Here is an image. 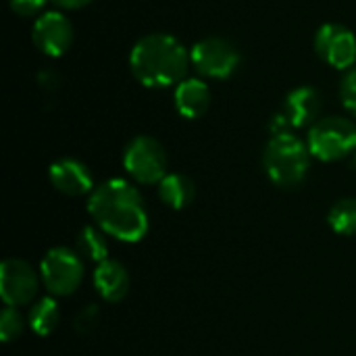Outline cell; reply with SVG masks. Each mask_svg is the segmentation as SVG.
I'll list each match as a JSON object with an SVG mask.
<instances>
[{
	"label": "cell",
	"mask_w": 356,
	"mask_h": 356,
	"mask_svg": "<svg viewBox=\"0 0 356 356\" xmlns=\"http://www.w3.org/2000/svg\"><path fill=\"white\" fill-rule=\"evenodd\" d=\"M25 323H23V317L19 315V311L15 307H4L2 313H0V338L2 342H13L15 338L21 336Z\"/></svg>",
	"instance_id": "d6986e66"
},
{
	"label": "cell",
	"mask_w": 356,
	"mask_h": 356,
	"mask_svg": "<svg viewBox=\"0 0 356 356\" xmlns=\"http://www.w3.org/2000/svg\"><path fill=\"white\" fill-rule=\"evenodd\" d=\"M31 40L46 56H63L71 48L73 25L58 10L42 13L33 23Z\"/></svg>",
	"instance_id": "30bf717a"
},
{
	"label": "cell",
	"mask_w": 356,
	"mask_h": 356,
	"mask_svg": "<svg viewBox=\"0 0 356 356\" xmlns=\"http://www.w3.org/2000/svg\"><path fill=\"white\" fill-rule=\"evenodd\" d=\"M190 54L184 44L169 33H148L129 52L134 77L146 88H169L184 81Z\"/></svg>",
	"instance_id": "7a4b0ae2"
},
{
	"label": "cell",
	"mask_w": 356,
	"mask_h": 356,
	"mask_svg": "<svg viewBox=\"0 0 356 356\" xmlns=\"http://www.w3.org/2000/svg\"><path fill=\"white\" fill-rule=\"evenodd\" d=\"M123 167L140 184H161L167 175V152L159 140L138 136L123 150Z\"/></svg>",
	"instance_id": "8992f818"
},
{
	"label": "cell",
	"mask_w": 356,
	"mask_h": 356,
	"mask_svg": "<svg viewBox=\"0 0 356 356\" xmlns=\"http://www.w3.org/2000/svg\"><path fill=\"white\" fill-rule=\"evenodd\" d=\"M173 102H175V108L181 117L198 119L211 106V88L207 86V81L196 79V77L184 79L175 86Z\"/></svg>",
	"instance_id": "4fadbf2b"
},
{
	"label": "cell",
	"mask_w": 356,
	"mask_h": 356,
	"mask_svg": "<svg viewBox=\"0 0 356 356\" xmlns=\"http://www.w3.org/2000/svg\"><path fill=\"white\" fill-rule=\"evenodd\" d=\"M315 50L334 69H353L356 63L355 33L342 23H325L317 29Z\"/></svg>",
	"instance_id": "ba28073f"
},
{
	"label": "cell",
	"mask_w": 356,
	"mask_h": 356,
	"mask_svg": "<svg viewBox=\"0 0 356 356\" xmlns=\"http://www.w3.org/2000/svg\"><path fill=\"white\" fill-rule=\"evenodd\" d=\"M340 98L344 108L356 117V67L348 69V73L344 75L340 83Z\"/></svg>",
	"instance_id": "ffe728a7"
},
{
	"label": "cell",
	"mask_w": 356,
	"mask_h": 356,
	"mask_svg": "<svg viewBox=\"0 0 356 356\" xmlns=\"http://www.w3.org/2000/svg\"><path fill=\"white\" fill-rule=\"evenodd\" d=\"M40 277L50 294L69 296L79 288L83 280V261L79 252L71 248H50L40 263Z\"/></svg>",
	"instance_id": "5b68a950"
},
{
	"label": "cell",
	"mask_w": 356,
	"mask_h": 356,
	"mask_svg": "<svg viewBox=\"0 0 356 356\" xmlns=\"http://www.w3.org/2000/svg\"><path fill=\"white\" fill-rule=\"evenodd\" d=\"M98 319H100L98 307L96 305H90V307H86L83 311L77 313V317H75V330L77 332H90V330L96 327Z\"/></svg>",
	"instance_id": "7402d4cb"
},
{
	"label": "cell",
	"mask_w": 356,
	"mask_h": 356,
	"mask_svg": "<svg viewBox=\"0 0 356 356\" xmlns=\"http://www.w3.org/2000/svg\"><path fill=\"white\" fill-rule=\"evenodd\" d=\"M309 146L292 131L271 136L265 148V171L269 179L280 188H296L305 181L311 167Z\"/></svg>",
	"instance_id": "3957f363"
},
{
	"label": "cell",
	"mask_w": 356,
	"mask_h": 356,
	"mask_svg": "<svg viewBox=\"0 0 356 356\" xmlns=\"http://www.w3.org/2000/svg\"><path fill=\"white\" fill-rule=\"evenodd\" d=\"M77 252L79 257H86L88 261H94L96 265L108 259V242L106 234L98 225H88L77 236Z\"/></svg>",
	"instance_id": "e0dca14e"
},
{
	"label": "cell",
	"mask_w": 356,
	"mask_h": 356,
	"mask_svg": "<svg viewBox=\"0 0 356 356\" xmlns=\"http://www.w3.org/2000/svg\"><path fill=\"white\" fill-rule=\"evenodd\" d=\"M330 227L340 236H356V198H342L330 209Z\"/></svg>",
	"instance_id": "ac0fdd59"
},
{
	"label": "cell",
	"mask_w": 356,
	"mask_h": 356,
	"mask_svg": "<svg viewBox=\"0 0 356 356\" xmlns=\"http://www.w3.org/2000/svg\"><path fill=\"white\" fill-rule=\"evenodd\" d=\"M52 4H56L58 8H67V10H75V8H83L88 6L92 0H50Z\"/></svg>",
	"instance_id": "603a6c76"
},
{
	"label": "cell",
	"mask_w": 356,
	"mask_h": 356,
	"mask_svg": "<svg viewBox=\"0 0 356 356\" xmlns=\"http://www.w3.org/2000/svg\"><path fill=\"white\" fill-rule=\"evenodd\" d=\"M190 63L202 77L225 79L238 69L240 52L225 38H204L192 46Z\"/></svg>",
	"instance_id": "52a82bcc"
},
{
	"label": "cell",
	"mask_w": 356,
	"mask_h": 356,
	"mask_svg": "<svg viewBox=\"0 0 356 356\" xmlns=\"http://www.w3.org/2000/svg\"><path fill=\"white\" fill-rule=\"evenodd\" d=\"M94 286L106 302H119L129 292V273L121 263L106 259L96 265Z\"/></svg>",
	"instance_id": "5bb4252c"
},
{
	"label": "cell",
	"mask_w": 356,
	"mask_h": 356,
	"mask_svg": "<svg viewBox=\"0 0 356 356\" xmlns=\"http://www.w3.org/2000/svg\"><path fill=\"white\" fill-rule=\"evenodd\" d=\"M321 106H323L321 94L315 88L302 86L288 94L282 113L290 123V127H307L319 121L317 117L321 113Z\"/></svg>",
	"instance_id": "7c38bea8"
},
{
	"label": "cell",
	"mask_w": 356,
	"mask_h": 356,
	"mask_svg": "<svg viewBox=\"0 0 356 356\" xmlns=\"http://www.w3.org/2000/svg\"><path fill=\"white\" fill-rule=\"evenodd\" d=\"M40 288L33 267L21 259H6L0 265V294L6 307L29 305Z\"/></svg>",
	"instance_id": "9c48e42d"
},
{
	"label": "cell",
	"mask_w": 356,
	"mask_h": 356,
	"mask_svg": "<svg viewBox=\"0 0 356 356\" xmlns=\"http://www.w3.org/2000/svg\"><path fill=\"white\" fill-rule=\"evenodd\" d=\"M159 196L169 209L181 211V209L192 204V200L196 196V188H194V181L188 175L167 173L163 177V181L159 184Z\"/></svg>",
	"instance_id": "9a60e30c"
},
{
	"label": "cell",
	"mask_w": 356,
	"mask_h": 356,
	"mask_svg": "<svg viewBox=\"0 0 356 356\" xmlns=\"http://www.w3.org/2000/svg\"><path fill=\"white\" fill-rule=\"evenodd\" d=\"M307 146L323 163L342 161L356 150V125L346 117H321L311 125Z\"/></svg>",
	"instance_id": "277c9868"
},
{
	"label": "cell",
	"mask_w": 356,
	"mask_h": 356,
	"mask_svg": "<svg viewBox=\"0 0 356 356\" xmlns=\"http://www.w3.org/2000/svg\"><path fill=\"white\" fill-rule=\"evenodd\" d=\"M94 223L121 242L136 244L148 232V211L142 194L125 179H106L88 200Z\"/></svg>",
	"instance_id": "6da1fadb"
},
{
	"label": "cell",
	"mask_w": 356,
	"mask_h": 356,
	"mask_svg": "<svg viewBox=\"0 0 356 356\" xmlns=\"http://www.w3.org/2000/svg\"><path fill=\"white\" fill-rule=\"evenodd\" d=\"M13 13H17L19 17H40V13L44 10L48 0H8Z\"/></svg>",
	"instance_id": "44dd1931"
},
{
	"label": "cell",
	"mask_w": 356,
	"mask_h": 356,
	"mask_svg": "<svg viewBox=\"0 0 356 356\" xmlns=\"http://www.w3.org/2000/svg\"><path fill=\"white\" fill-rule=\"evenodd\" d=\"M48 177L50 184L67 196H83L94 192V177L88 165L71 156L54 161L48 169Z\"/></svg>",
	"instance_id": "8fae6325"
},
{
	"label": "cell",
	"mask_w": 356,
	"mask_h": 356,
	"mask_svg": "<svg viewBox=\"0 0 356 356\" xmlns=\"http://www.w3.org/2000/svg\"><path fill=\"white\" fill-rule=\"evenodd\" d=\"M58 321H60V309H58V302L50 296L38 300L29 311V327L40 338L50 336L56 330Z\"/></svg>",
	"instance_id": "2e32d148"
}]
</instances>
